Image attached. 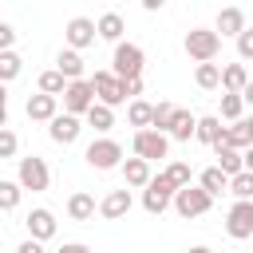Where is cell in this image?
I'll use <instances>...</instances> for the list:
<instances>
[{
    "mask_svg": "<svg viewBox=\"0 0 253 253\" xmlns=\"http://www.w3.org/2000/svg\"><path fill=\"white\" fill-rule=\"evenodd\" d=\"M174 182L166 178V174H158V178H150L146 186H142V210L150 213V217H158V213H166V206H170V198H174Z\"/></svg>",
    "mask_w": 253,
    "mask_h": 253,
    "instance_id": "3",
    "label": "cell"
},
{
    "mask_svg": "<svg viewBox=\"0 0 253 253\" xmlns=\"http://www.w3.org/2000/svg\"><path fill=\"white\" fill-rule=\"evenodd\" d=\"M170 206H174V210H178V213L190 221V217H202V213L213 206V198H210L202 186H190V182H186V186H178V190H174Z\"/></svg>",
    "mask_w": 253,
    "mask_h": 253,
    "instance_id": "1",
    "label": "cell"
},
{
    "mask_svg": "<svg viewBox=\"0 0 253 253\" xmlns=\"http://www.w3.org/2000/svg\"><path fill=\"white\" fill-rule=\"evenodd\" d=\"M174 111H178L174 103H154V111H150V126H154V130H166L170 119H174Z\"/></svg>",
    "mask_w": 253,
    "mask_h": 253,
    "instance_id": "34",
    "label": "cell"
},
{
    "mask_svg": "<svg viewBox=\"0 0 253 253\" xmlns=\"http://www.w3.org/2000/svg\"><path fill=\"white\" fill-rule=\"evenodd\" d=\"M95 20H87V16H75V20H67V28H63V40H67V47H75V51H83V47H91L95 43Z\"/></svg>",
    "mask_w": 253,
    "mask_h": 253,
    "instance_id": "12",
    "label": "cell"
},
{
    "mask_svg": "<svg viewBox=\"0 0 253 253\" xmlns=\"http://www.w3.org/2000/svg\"><path fill=\"white\" fill-rule=\"evenodd\" d=\"M24 225H28V233L36 237V241H47V237H55V213L51 210H32L28 217H24Z\"/></svg>",
    "mask_w": 253,
    "mask_h": 253,
    "instance_id": "14",
    "label": "cell"
},
{
    "mask_svg": "<svg viewBox=\"0 0 253 253\" xmlns=\"http://www.w3.org/2000/svg\"><path fill=\"white\" fill-rule=\"evenodd\" d=\"M119 166H123V178H126V186L142 190V186L150 182V162H146V158H138V154H134V158H123Z\"/></svg>",
    "mask_w": 253,
    "mask_h": 253,
    "instance_id": "16",
    "label": "cell"
},
{
    "mask_svg": "<svg viewBox=\"0 0 253 253\" xmlns=\"http://www.w3.org/2000/svg\"><path fill=\"white\" fill-rule=\"evenodd\" d=\"M241 170H253V142L241 150Z\"/></svg>",
    "mask_w": 253,
    "mask_h": 253,
    "instance_id": "43",
    "label": "cell"
},
{
    "mask_svg": "<svg viewBox=\"0 0 253 253\" xmlns=\"http://www.w3.org/2000/svg\"><path fill=\"white\" fill-rule=\"evenodd\" d=\"M55 71H59L63 79H83V55H79L75 47H63L59 59H55Z\"/></svg>",
    "mask_w": 253,
    "mask_h": 253,
    "instance_id": "22",
    "label": "cell"
},
{
    "mask_svg": "<svg viewBox=\"0 0 253 253\" xmlns=\"http://www.w3.org/2000/svg\"><path fill=\"white\" fill-rule=\"evenodd\" d=\"M12 43H16V28L0 20V51H4V47H12Z\"/></svg>",
    "mask_w": 253,
    "mask_h": 253,
    "instance_id": "40",
    "label": "cell"
},
{
    "mask_svg": "<svg viewBox=\"0 0 253 253\" xmlns=\"http://www.w3.org/2000/svg\"><path fill=\"white\" fill-rule=\"evenodd\" d=\"M198 186H202V190H206L210 198H217V194H225V190H229V174H221L217 166H210V170H202Z\"/></svg>",
    "mask_w": 253,
    "mask_h": 253,
    "instance_id": "25",
    "label": "cell"
},
{
    "mask_svg": "<svg viewBox=\"0 0 253 253\" xmlns=\"http://www.w3.org/2000/svg\"><path fill=\"white\" fill-rule=\"evenodd\" d=\"M111 63H115L111 71H115L119 79H130V75H142L146 55H142V47H138V43H123V40H119V43H115V59H111Z\"/></svg>",
    "mask_w": 253,
    "mask_h": 253,
    "instance_id": "6",
    "label": "cell"
},
{
    "mask_svg": "<svg viewBox=\"0 0 253 253\" xmlns=\"http://www.w3.org/2000/svg\"><path fill=\"white\" fill-rule=\"evenodd\" d=\"M225 233L233 241H249L253 237V198H237L225 213Z\"/></svg>",
    "mask_w": 253,
    "mask_h": 253,
    "instance_id": "4",
    "label": "cell"
},
{
    "mask_svg": "<svg viewBox=\"0 0 253 253\" xmlns=\"http://www.w3.org/2000/svg\"><path fill=\"white\" fill-rule=\"evenodd\" d=\"M16 253H43V241H36V237H28V241H24V245H20Z\"/></svg>",
    "mask_w": 253,
    "mask_h": 253,
    "instance_id": "42",
    "label": "cell"
},
{
    "mask_svg": "<svg viewBox=\"0 0 253 253\" xmlns=\"http://www.w3.org/2000/svg\"><path fill=\"white\" fill-rule=\"evenodd\" d=\"M229 194H233V198H253V170L229 174Z\"/></svg>",
    "mask_w": 253,
    "mask_h": 253,
    "instance_id": "30",
    "label": "cell"
},
{
    "mask_svg": "<svg viewBox=\"0 0 253 253\" xmlns=\"http://www.w3.org/2000/svg\"><path fill=\"white\" fill-rule=\"evenodd\" d=\"M249 83V75H245V67L241 63H229V67H221V91H237L241 95V87Z\"/></svg>",
    "mask_w": 253,
    "mask_h": 253,
    "instance_id": "27",
    "label": "cell"
},
{
    "mask_svg": "<svg viewBox=\"0 0 253 253\" xmlns=\"http://www.w3.org/2000/svg\"><path fill=\"white\" fill-rule=\"evenodd\" d=\"M233 40H237V55L241 59H253V28H241Z\"/></svg>",
    "mask_w": 253,
    "mask_h": 253,
    "instance_id": "38",
    "label": "cell"
},
{
    "mask_svg": "<svg viewBox=\"0 0 253 253\" xmlns=\"http://www.w3.org/2000/svg\"><path fill=\"white\" fill-rule=\"evenodd\" d=\"M221 119L217 115H206V119H198V126H194V138L198 142H206V146H213V142H221Z\"/></svg>",
    "mask_w": 253,
    "mask_h": 253,
    "instance_id": "24",
    "label": "cell"
},
{
    "mask_svg": "<svg viewBox=\"0 0 253 253\" xmlns=\"http://www.w3.org/2000/svg\"><path fill=\"white\" fill-rule=\"evenodd\" d=\"M55 99H59V95H47V91L28 95V119H32V123H47V119L55 115Z\"/></svg>",
    "mask_w": 253,
    "mask_h": 253,
    "instance_id": "18",
    "label": "cell"
},
{
    "mask_svg": "<svg viewBox=\"0 0 253 253\" xmlns=\"http://www.w3.org/2000/svg\"><path fill=\"white\" fill-rule=\"evenodd\" d=\"M95 32H99V40L119 43V40H123V32H126V24H123V16H119V12H107V16H99V20H95Z\"/></svg>",
    "mask_w": 253,
    "mask_h": 253,
    "instance_id": "21",
    "label": "cell"
},
{
    "mask_svg": "<svg viewBox=\"0 0 253 253\" xmlns=\"http://www.w3.org/2000/svg\"><path fill=\"white\" fill-rule=\"evenodd\" d=\"M186 253H210V245H194V249H186Z\"/></svg>",
    "mask_w": 253,
    "mask_h": 253,
    "instance_id": "47",
    "label": "cell"
},
{
    "mask_svg": "<svg viewBox=\"0 0 253 253\" xmlns=\"http://www.w3.org/2000/svg\"><path fill=\"white\" fill-rule=\"evenodd\" d=\"M0 103H8V91H4V83H0Z\"/></svg>",
    "mask_w": 253,
    "mask_h": 253,
    "instance_id": "48",
    "label": "cell"
},
{
    "mask_svg": "<svg viewBox=\"0 0 253 253\" xmlns=\"http://www.w3.org/2000/svg\"><path fill=\"white\" fill-rule=\"evenodd\" d=\"M91 103H95L91 79H67V87H63V111H71V115H87Z\"/></svg>",
    "mask_w": 253,
    "mask_h": 253,
    "instance_id": "10",
    "label": "cell"
},
{
    "mask_svg": "<svg viewBox=\"0 0 253 253\" xmlns=\"http://www.w3.org/2000/svg\"><path fill=\"white\" fill-rule=\"evenodd\" d=\"M162 174H166L174 186H186V182H190V162H170Z\"/></svg>",
    "mask_w": 253,
    "mask_h": 253,
    "instance_id": "36",
    "label": "cell"
},
{
    "mask_svg": "<svg viewBox=\"0 0 253 253\" xmlns=\"http://www.w3.org/2000/svg\"><path fill=\"white\" fill-rule=\"evenodd\" d=\"M0 126H8V103H0Z\"/></svg>",
    "mask_w": 253,
    "mask_h": 253,
    "instance_id": "46",
    "label": "cell"
},
{
    "mask_svg": "<svg viewBox=\"0 0 253 253\" xmlns=\"http://www.w3.org/2000/svg\"><path fill=\"white\" fill-rule=\"evenodd\" d=\"M20 67H24V59H20L12 47H4V51H0V83L16 79V75H20Z\"/></svg>",
    "mask_w": 253,
    "mask_h": 253,
    "instance_id": "31",
    "label": "cell"
},
{
    "mask_svg": "<svg viewBox=\"0 0 253 253\" xmlns=\"http://www.w3.org/2000/svg\"><path fill=\"white\" fill-rule=\"evenodd\" d=\"M55 253H91V245H83V241H67V245H59Z\"/></svg>",
    "mask_w": 253,
    "mask_h": 253,
    "instance_id": "41",
    "label": "cell"
},
{
    "mask_svg": "<svg viewBox=\"0 0 253 253\" xmlns=\"http://www.w3.org/2000/svg\"><path fill=\"white\" fill-rule=\"evenodd\" d=\"M123 95H126V99H138V95H142V75L123 79Z\"/></svg>",
    "mask_w": 253,
    "mask_h": 253,
    "instance_id": "39",
    "label": "cell"
},
{
    "mask_svg": "<svg viewBox=\"0 0 253 253\" xmlns=\"http://www.w3.org/2000/svg\"><path fill=\"white\" fill-rule=\"evenodd\" d=\"M79 130H83V123H79V115H71V111H63V115L55 111V115L47 119V134H51V142H59V146L75 142Z\"/></svg>",
    "mask_w": 253,
    "mask_h": 253,
    "instance_id": "11",
    "label": "cell"
},
{
    "mask_svg": "<svg viewBox=\"0 0 253 253\" xmlns=\"http://www.w3.org/2000/svg\"><path fill=\"white\" fill-rule=\"evenodd\" d=\"M138 4H142V8H146V12H158V8H162V4H166V0H138Z\"/></svg>",
    "mask_w": 253,
    "mask_h": 253,
    "instance_id": "45",
    "label": "cell"
},
{
    "mask_svg": "<svg viewBox=\"0 0 253 253\" xmlns=\"http://www.w3.org/2000/svg\"><path fill=\"white\" fill-rule=\"evenodd\" d=\"M87 126H95L99 134H107V130L115 126V107H107V103L95 99V103L87 107Z\"/></svg>",
    "mask_w": 253,
    "mask_h": 253,
    "instance_id": "23",
    "label": "cell"
},
{
    "mask_svg": "<svg viewBox=\"0 0 253 253\" xmlns=\"http://www.w3.org/2000/svg\"><path fill=\"white\" fill-rule=\"evenodd\" d=\"M221 51V36L213 32V28H190L186 32V55L194 59V63H206V59H213Z\"/></svg>",
    "mask_w": 253,
    "mask_h": 253,
    "instance_id": "2",
    "label": "cell"
},
{
    "mask_svg": "<svg viewBox=\"0 0 253 253\" xmlns=\"http://www.w3.org/2000/svg\"><path fill=\"white\" fill-rule=\"evenodd\" d=\"M63 87H67V79L51 67V71H43L40 75V91H47V95H63Z\"/></svg>",
    "mask_w": 253,
    "mask_h": 253,
    "instance_id": "35",
    "label": "cell"
},
{
    "mask_svg": "<svg viewBox=\"0 0 253 253\" xmlns=\"http://www.w3.org/2000/svg\"><path fill=\"white\" fill-rule=\"evenodd\" d=\"M249 123H253V119H249Z\"/></svg>",
    "mask_w": 253,
    "mask_h": 253,
    "instance_id": "49",
    "label": "cell"
},
{
    "mask_svg": "<svg viewBox=\"0 0 253 253\" xmlns=\"http://www.w3.org/2000/svg\"><path fill=\"white\" fill-rule=\"evenodd\" d=\"M16 150H20V138H16L8 126H0V162H4V158H12Z\"/></svg>",
    "mask_w": 253,
    "mask_h": 253,
    "instance_id": "37",
    "label": "cell"
},
{
    "mask_svg": "<svg viewBox=\"0 0 253 253\" xmlns=\"http://www.w3.org/2000/svg\"><path fill=\"white\" fill-rule=\"evenodd\" d=\"M213 154H217V170L221 174H237L241 170V150H233V146H213Z\"/></svg>",
    "mask_w": 253,
    "mask_h": 253,
    "instance_id": "28",
    "label": "cell"
},
{
    "mask_svg": "<svg viewBox=\"0 0 253 253\" xmlns=\"http://www.w3.org/2000/svg\"><path fill=\"white\" fill-rule=\"evenodd\" d=\"M241 28H245V12H241V8H233V4H229V8H221V12H217L213 32H217L221 40H225V36H237Z\"/></svg>",
    "mask_w": 253,
    "mask_h": 253,
    "instance_id": "17",
    "label": "cell"
},
{
    "mask_svg": "<svg viewBox=\"0 0 253 253\" xmlns=\"http://www.w3.org/2000/svg\"><path fill=\"white\" fill-rule=\"evenodd\" d=\"M99 213H103L107 221L126 217V213H130V190H126V186H123V190H111V194L99 202Z\"/></svg>",
    "mask_w": 253,
    "mask_h": 253,
    "instance_id": "13",
    "label": "cell"
},
{
    "mask_svg": "<svg viewBox=\"0 0 253 253\" xmlns=\"http://www.w3.org/2000/svg\"><path fill=\"white\" fill-rule=\"evenodd\" d=\"M166 150H170V138H166V130H154V126H142V130H134V154H138V158L154 162V158H166Z\"/></svg>",
    "mask_w": 253,
    "mask_h": 253,
    "instance_id": "7",
    "label": "cell"
},
{
    "mask_svg": "<svg viewBox=\"0 0 253 253\" xmlns=\"http://www.w3.org/2000/svg\"><path fill=\"white\" fill-rule=\"evenodd\" d=\"M194 83H198L202 91H213V87H221V67H217L213 59L198 63V71H194Z\"/></svg>",
    "mask_w": 253,
    "mask_h": 253,
    "instance_id": "26",
    "label": "cell"
},
{
    "mask_svg": "<svg viewBox=\"0 0 253 253\" xmlns=\"http://www.w3.org/2000/svg\"><path fill=\"white\" fill-rule=\"evenodd\" d=\"M150 111H154V103H146V99H130V107H126V119H130V126H150Z\"/></svg>",
    "mask_w": 253,
    "mask_h": 253,
    "instance_id": "29",
    "label": "cell"
},
{
    "mask_svg": "<svg viewBox=\"0 0 253 253\" xmlns=\"http://www.w3.org/2000/svg\"><path fill=\"white\" fill-rule=\"evenodd\" d=\"M83 158H87V166H95V170H115V166L123 162V146H119L115 138H95Z\"/></svg>",
    "mask_w": 253,
    "mask_h": 253,
    "instance_id": "8",
    "label": "cell"
},
{
    "mask_svg": "<svg viewBox=\"0 0 253 253\" xmlns=\"http://www.w3.org/2000/svg\"><path fill=\"white\" fill-rule=\"evenodd\" d=\"M241 103H249V107H253V79L241 87Z\"/></svg>",
    "mask_w": 253,
    "mask_h": 253,
    "instance_id": "44",
    "label": "cell"
},
{
    "mask_svg": "<svg viewBox=\"0 0 253 253\" xmlns=\"http://www.w3.org/2000/svg\"><path fill=\"white\" fill-rule=\"evenodd\" d=\"M20 194H24L20 182H4V178H0V210H4V213L20 206Z\"/></svg>",
    "mask_w": 253,
    "mask_h": 253,
    "instance_id": "32",
    "label": "cell"
},
{
    "mask_svg": "<svg viewBox=\"0 0 253 253\" xmlns=\"http://www.w3.org/2000/svg\"><path fill=\"white\" fill-rule=\"evenodd\" d=\"M241 111H245L241 95L237 91H221V119H241Z\"/></svg>",
    "mask_w": 253,
    "mask_h": 253,
    "instance_id": "33",
    "label": "cell"
},
{
    "mask_svg": "<svg viewBox=\"0 0 253 253\" xmlns=\"http://www.w3.org/2000/svg\"><path fill=\"white\" fill-rule=\"evenodd\" d=\"M16 182L24 190H32V194H43L51 186V170H47V162L40 154H28V158H20V178Z\"/></svg>",
    "mask_w": 253,
    "mask_h": 253,
    "instance_id": "5",
    "label": "cell"
},
{
    "mask_svg": "<svg viewBox=\"0 0 253 253\" xmlns=\"http://www.w3.org/2000/svg\"><path fill=\"white\" fill-rule=\"evenodd\" d=\"M194 126H198V119H194L190 111H182V107H178V111H174V119H170V126H166V134H170V138H178V142H190V138H194Z\"/></svg>",
    "mask_w": 253,
    "mask_h": 253,
    "instance_id": "20",
    "label": "cell"
},
{
    "mask_svg": "<svg viewBox=\"0 0 253 253\" xmlns=\"http://www.w3.org/2000/svg\"><path fill=\"white\" fill-rule=\"evenodd\" d=\"M253 142V123L249 119H233V126L221 130V146H233V150H245ZM217 146V142H213Z\"/></svg>",
    "mask_w": 253,
    "mask_h": 253,
    "instance_id": "15",
    "label": "cell"
},
{
    "mask_svg": "<svg viewBox=\"0 0 253 253\" xmlns=\"http://www.w3.org/2000/svg\"><path fill=\"white\" fill-rule=\"evenodd\" d=\"M91 91H95V99L107 103V107L126 103V95H123V79H119L115 71H95V75H91Z\"/></svg>",
    "mask_w": 253,
    "mask_h": 253,
    "instance_id": "9",
    "label": "cell"
},
{
    "mask_svg": "<svg viewBox=\"0 0 253 253\" xmlns=\"http://www.w3.org/2000/svg\"><path fill=\"white\" fill-rule=\"evenodd\" d=\"M95 210H99V206H95V198H91V194H83V190H75V194L67 198V217H71V221H91V217H95Z\"/></svg>",
    "mask_w": 253,
    "mask_h": 253,
    "instance_id": "19",
    "label": "cell"
}]
</instances>
